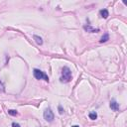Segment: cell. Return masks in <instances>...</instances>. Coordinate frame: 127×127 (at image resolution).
Instances as JSON below:
<instances>
[{"label": "cell", "instance_id": "6da1fadb", "mask_svg": "<svg viewBox=\"0 0 127 127\" xmlns=\"http://www.w3.org/2000/svg\"><path fill=\"white\" fill-rule=\"evenodd\" d=\"M71 80V71L68 67H64L62 70V78L61 81L62 82H69Z\"/></svg>", "mask_w": 127, "mask_h": 127}, {"label": "cell", "instance_id": "8992f818", "mask_svg": "<svg viewBox=\"0 0 127 127\" xmlns=\"http://www.w3.org/2000/svg\"><path fill=\"white\" fill-rule=\"evenodd\" d=\"M100 15H101V17L104 18V19H106L108 16H109V13H108V10L107 9H102L100 10Z\"/></svg>", "mask_w": 127, "mask_h": 127}, {"label": "cell", "instance_id": "277c9868", "mask_svg": "<svg viewBox=\"0 0 127 127\" xmlns=\"http://www.w3.org/2000/svg\"><path fill=\"white\" fill-rule=\"evenodd\" d=\"M109 106H110V108H111L112 110H114V111H117V110H119V104L115 100H112L111 102H110Z\"/></svg>", "mask_w": 127, "mask_h": 127}, {"label": "cell", "instance_id": "5bb4252c", "mask_svg": "<svg viewBox=\"0 0 127 127\" xmlns=\"http://www.w3.org/2000/svg\"><path fill=\"white\" fill-rule=\"evenodd\" d=\"M71 127H80L79 125H74V126H71Z\"/></svg>", "mask_w": 127, "mask_h": 127}, {"label": "cell", "instance_id": "4fadbf2b", "mask_svg": "<svg viewBox=\"0 0 127 127\" xmlns=\"http://www.w3.org/2000/svg\"><path fill=\"white\" fill-rule=\"evenodd\" d=\"M12 127H21V126H20V124H18V123L13 122V123H12Z\"/></svg>", "mask_w": 127, "mask_h": 127}, {"label": "cell", "instance_id": "52a82bcc", "mask_svg": "<svg viewBox=\"0 0 127 127\" xmlns=\"http://www.w3.org/2000/svg\"><path fill=\"white\" fill-rule=\"evenodd\" d=\"M34 40H35V42L38 44V45H42V44H43L42 38L39 37V36H37V35H34Z\"/></svg>", "mask_w": 127, "mask_h": 127}, {"label": "cell", "instance_id": "3957f363", "mask_svg": "<svg viewBox=\"0 0 127 127\" xmlns=\"http://www.w3.org/2000/svg\"><path fill=\"white\" fill-rule=\"evenodd\" d=\"M44 118H45V120H47L48 122H52L54 120L55 116H54V113L51 110V108H47L45 111H44Z\"/></svg>", "mask_w": 127, "mask_h": 127}, {"label": "cell", "instance_id": "5b68a950", "mask_svg": "<svg viewBox=\"0 0 127 127\" xmlns=\"http://www.w3.org/2000/svg\"><path fill=\"white\" fill-rule=\"evenodd\" d=\"M84 29L87 32H89V33H97L99 31V29H94V28H92V27L90 25H87V26H85L84 27Z\"/></svg>", "mask_w": 127, "mask_h": 127}, {"label": "cell", "instance_id": "7a4b0ae2", "mask_svg": "<svg viewBox=\"0 0 127 127\" xmlns=\"http://www.w3.org/2000/svg\"><path fill=\"white\" fill-rule=\"evenodd\" d=\"M33 74H34V76L37 79V80H44L46 81H49V76L44 73V71L38 70V69H35L33 71Z\"/></svg>", "mask_w": 127, "mask_h": 127}, {"label": "cell", "instance_id": "9c48e42d", "mask_svg": "<svg viewBox=\"0 0 127 127\" xmlns=\"http://www.w3.org/2000/svg\"><path fill=\"white\" fill-rule=\"evenodd\" d=\"M88 116H89V118L91 120H95L97 118V113L96 112H90L89 114H88Z\"/></svg>", "mask_w": 127, "mask_h": 127}, {"label": "cell", "instance_id": "ba28073f", "mask_svg": "<svg viewBox=\"0 0 127 127\" xmlns=\"http://www.w3.org/2000/svg\"><path fill=\"white\" fill-rule=\"evenodd\" d=\"M108 40H109V35L107 34V33H105V34L102 36L101 40H100V43H105V42L108 41Z\"/></svg>", "mask_w": 127, "mask_h": 127}, {"label": "cell", "instance_id": "7c38bea8", "mask_svg": "<svg viewBox=\"0 0 127 127\" xmlns=\"http://www.w3.org/2000/svg\"><path fill=\"white\" fill-rule=\"evenodd\" d=\"M63 112H64L63 107L61 106V105H59V113H60V114H63Z\"/></svg>", "mask_w": 127, "mask_h": 127}, {"label": "cell", "instance_id": "8fae6325", "mask_svg": "<svg viewBox=\"0 0 127 127\" xmlns=\"http://www.w3.org/2000/svg\"><path fill=\"white\" fill-rule=\"evenodd\" d=\"M0 91H5V86L1 80H0Z\"/></svg>", "mask_w": 127, "mask_h": 127}, {"label": "cell", "instance_id": "30bf717a", "mask_svg": "<svg viewBox=\"0 0 127 127\" xmlns=\"http://www.w3.org/2000/svg\"><path fill=\"white\" fill-rule=\"evenodd\" d=\"M8 113H9L10 115H12V116H16V115L18 114V112L16 111V110H14V109H10V110H8Z\"/></svg>", "mask_w": 127, "mask_h": 127}]
</instances>
